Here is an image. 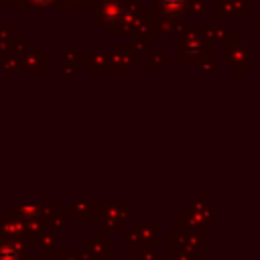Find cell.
Returning a JSON list of instances; mask_svg holds the SVG:
<instances>
[{"label":"cell","instance_id":"1","mask_svg":"<svg viewBox=\"0 0 260 260\" xmlns=\"http://www.w3.org/2000/svg\"><path fill=\"white\" fill-rule=\"evenodd\" d=\"M177 61L193 63L195 67L205 61H215V45L199 30V26H187L177 39Z\"/></svg>","mask_w":260,"mask_h":260},{"label":"cell","instance_id":"2","mask_svg":"<svg viewBox=\"0 0 260 260\" xmlns=\"http://www.w3.org/2000/svg\"><path fill=\"white\" fill-rule=\"evenodd\" d=\"M250 59H252V49H250V45H246L238 35H234V37L223 45V61H225L236 73L250 71V69H252Z\"/></svg>","mask_w":260,"mask_h":260},{"label":"cell","instance_id":"3","mask_svg":"<svg viewBox=\"0 0 260 260\" xmlns=\"http://www.w3.org/2000/svg\"><path fill=\"white\" fill-rule=\"evenodd\" d=\"M124 0H98L95 2V24L106 30V35L118 37V22L122 16Z\"/></svg>","mask_w":260,"mask_h":260},{"label":"cell","instance_id":"4","mask_svg":"<svg viewBox=\"0 0 260 260\" xmlns=\"http://www.w3.org/2000/svg\"><path fill=\"white\" fill-rule=\"evenodd\" d=\"M213 14L217 18H252V0H215Z\"/></svg>","mask_w":260,"mask_h":260},{"label":"cell","instance_id":"5","mask_svg":"<svg viewBox=\"0 0 260 260\" xmlns=\"http://www.w3.org/2000/svg\"><path fill=\"white\" fill-rule=\"evenodd\" d=\"M110 59V67L112 71H130L134 63H138V59L134 57V53L130 51V47L126 45H118L114 47L112 55H108Z\"/></svg>","mask_w":260,"mask_h":260},{"label":"cell","instance_id":"6","mask_svg":"<svg viewBox=\"0 0 260 260\" xmlns=\"http://www.w3.org/2000/svg\"><path fill=\"white\" fill-rule=\"evenodd\" d=\"M152 8L160 16H187V0H152Z\"/></svg>","mask_w":260,"mask_h":260},{"label":"cell","instance_id":"7","mask_svg":"<svg viewBox=\"0 0 260 260\" xmlns=\"http://www.w3.org/2000/svg\"><path fill=\"white\" fill-rule=\"evenodd\" d=\"M199 30L215 45V43H221L225 45L232 37H234V28L232 26H199Z\"/></svg>","mask_w":260,"mask_h":260},{"label":"cell","instance_id":"8","mask_svg":"<svg viewBox=\"0 0 260 260\" xmlns=\"http://www.w3.org/2000/svg\"><path fill=\"white\" fill-rule=\"evenodd\" d=\"M81 59L85 61L87 71H112L108 55H89V57H81Z\"/></svg>","mask_w":260,"mask_h":260},{"label":"cell","instance_id":"9","mask_svg":"<svg viewBox=\"0 0 260 260\" xmlns=\"http://www.w3.org/2000/svg\"><path fill=\"white\" fill-rule=\"evenodd\" d=\"M128 47H130V51L134 53V57H136L138 61H142V57L146 55V51H148V47H150V39H148V37H144V39H132V43H130Z\"/></svg>","mask_w":260,"mask_h":260},{"label":"cell","instance_id":"10","mask_svg":"<svg viewBox=\"0 0 260 260\" xmlns=\"http://www.w3.org/2000/svg\"><path fill=\"white\" fill-rule=\"evenodd\" d=\"M207 12L205 0H187V16H199L203 18Z\"/></svg>","mask_w":260,"mask_h":260},{"label":"cell","instance_id":"11","mask_svg":"<svg viewBox=\"0 0 260 260\" xmlns=\"http://www.w3.org/2000/svg\"><path fill=\"white\" fill-rule=\"evenodd\" d=\"M165 63H169V55H167V53H156V55L150 57V67H148V69L154 73V71H158L160 65H165Z\"/></svg>","mask_w":260,"mask_h":260},{"label":"cell","instance_id":"12","mask_svg":"<svg viewBox=\"0 0 260 260\" xmlns=\"http://www.w3.org/2000/svg\"><path fill=\"white\" fill-rule=\"evenodd\" d=\"M98 0H63L61 2V6H81V8H85V6H93Z\"/></svg>","mask_w":260,"mask_h":260},{"label":"cell","instance_id":"13","mask_svg":"<svg viewBox=\"0 0 260 260\" xmlns=\"http://www.w3.org/2000/svg\"><path fill=\"white\" fill-rule=\"evenodd\" d=\"M30 4H37V6H47V4H59L61 6V2L63 0H28Z\"/></svg>","mask_w":260,"mask_h":260},{"label":"cell","instance_id":"14","mask_svg":"<svg viewBox=\"0 0 260 260\" xmlns=\"http://www.w3.org/2000/svg\"><path fill=\"white\" fill-rule=\"evenodd\" d=\"M250 22H252V26L260 28V16H252V18H250Z\"/></svg>","mask_w":260,"mask_h":260}]
</instances>
